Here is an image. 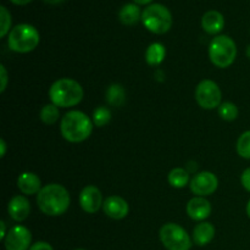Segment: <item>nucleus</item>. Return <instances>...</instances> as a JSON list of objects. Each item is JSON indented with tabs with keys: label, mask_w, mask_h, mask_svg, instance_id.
<instances>
[{
	"label": "nucleus",
	"mask_w": 250,
	"mask_h": 250,
	"mask_svg": "<svg viewBox=\"0 0 250 250\" xmlns=\"http://www.w3.org/2000/svg\"><path fill=\"white\" fill-rule=\"evenodd\" d=\"M70 193L63 186L50 183L37 194V204L46 216H61L70 208Z\"/></svg>",
	"instance_id": "f257e3e1"
},
{
	"label": "nucleus",
	"mask_w": 250,
	"mask_h": 250,
	"mask_svg": "<svg viewBox=\"0 0 250 250\" xmlns=\"http://www.w3.org/2000/svg\"><path fill=\"white\" fill-rule=\"evenodd\" d=\"M60 131L63 138L70 143H81L92 134L93 122L84 112L72 110L61 120Z\"/></svg>",
	"instance_id": "f03ea898"
},
{
	"label": "nucleus",
	"mask_w": 250,
	"mask_h": 250,
	"mask_svg": "<svg viewBox=\"0 0 250 250\" xmlns=\"http://www.w3.org/2000/svg\"><path fill=\"white\" fill-rule=\"evenodd\" d=\"M83 88L72 78H60L51 84L49 98L51 104L58 107H72L80 104L83 99Z\"/></svg>",
	"instance_id": "7ed1b4c3"
},
{
	"label": "nucleus",
	"mask_w": 250,
	"mask_h": 250,
	"mask_svg": "<svg viewBox=\"0 0 250 250\" xmlns=\"http://www.w3.org/2000/svg\"><path fill=\"white\" fill-rule=\"evenodd\" d=\"M41 42L38 29L28 23H20L10 31L7 36V45L10 50L19 54L33 51Z\"/></svg>",
	"instance_id": "20e7f679"
},
{
	"label": "nucleus",
	"mask_w": 250,
	"mask_h": 250,
	"mask_svg": "<svg viewBox=\"0 0 250 250\" xmlns=\"http://www.w3.org/2000/svg\"><path fill=\"white\" fill-rule=\"evenodd\" d=\"M210 61L219 68L229 67L237 58V45L229 36H216L209 45Z\"/></svg>",
	"instance_id": "39448f33"
},
{
	"label": "nucleus",
	"mask_w": 250,
	"mask_h": 250,
	"mask_svg": "<svg viewBox=\"0 0 250 250\" xmlns=\"http://www.w3.org/2000/svg\"><path fill=\"white\" fill-rule=\"evenodd\" d=\"M142 22L149 32L164 34L172 27V15L163 4H150L142 12Z\"/></svg>",
	"instance_id": "423d86ee"
},
{
	"label": "nucleus",
	"mask_w": 250,
	"mask_h": 250,
	"mask_svg": "<svg viewBox=\"0 0 250 250\" xmlns=\"http://www.w3.org/2000/svg\"><path fill=\"white\" fill-rule=\"evenodd\" d=\"M160 241L167 250H190L193 239L182 226L173 222L165 224L159 232Z\"/></svg>",
	"instance_id": "0eeeda50"
},
{
	"label": "nucleus",
	"mask_w": 250,
	"mask_h": 250,
	"mask_svg": "<svg viewBox=\"0 0 250 250\" xmlns=\"http://www.w3.org/2000/svg\"><path fill=\"white\" fill-rule=\"evenodd\" d=\"M195 100L202 109H219L222 104V93L219 84L211 80H203L195 89Z\"/></svg>",
	"instance_id": "6e6552de"
},
{
	"label": "nucleus",
	"mask_w": 250,
	"mask_h": 250,
	"mask_svg": "<svg viewBox=\"0 0 250 250\" xmlns=\"http://www.w3.org/2000/svg\"><path fill=\"white\" fill-rule=\"evenodd\" d=\"M219 187V180L216 175L210 171H203L192 177L189 182V188L195 197H207L216 192Z\"/></svg>",
	"instance_id": "1a4fd4ad"
},
{
	"label": "nucleus",
	"mask_w": 250,
	"mask_h": 250,
	"mask_svg": "<svg viewBox=\"0 0 250 250\" xmlns=\"http://www.w3.org/2000/svg\"><path fill=\"white\" fill-rule=\"evenodd\" d=\"M32 243V233L27 227L16 225L7 231L4 239L6 250H29Z\"/></svg>",
	"instance_id": "9d476101"
},
{
	"label": "nucleus",
	"mask_w": 250,
	"mask_h": 250,
	"mask_svg": "<svg viewBox=\"0 0 250 250\" xmlns=\"http://www.w3.org/2000/svg\"><path fill=\"white\" fill-rule=\"evenodd\" d=\"M103 194L95 186H87L80 193V205L87 214H95L103 207Z\"/></svg>",
	"instance_id": "9b49d317"
},
{
	"label": "nucleus",
	"mask_w": 250,
	"mask_h": 250,
	"mask_svg": "<svg viewBox=\"0 0 250 250\" xmlns=\"http://www.w3.org/2000/svg\"><path fill=\"white\" fill-rule=\"evenodd\" d=\"M103 210L106 216L112 220H122L128 215V203L119 195H110L104 200Z\"/></svg>",
	"instance_id": "f8f14e48"
},
{
	"label": "nucleus",
	"mask_w": 250,
	"mask_h": 250,
	"mask_svg": "<svg viewBox=\"0 0 250 250\" xmlns=\"http://www.w3.org/2000/svg\"><path fill=\"white\" fill-rule=\"evenodd\" d=\"M186 210L190 219L202 222L211 215L212 208L209 200L205 199V197H194L188 202Z\"/></svg>",
	"instance_id": "ddd939ff"
},
{
	"label": "nucleus",
	"mask_w": 250,
	"mask_h": 250,
	"mask_svg": "<svg viewBox=\"0 0 250 250\" xmlns=\"http://www.w3.org/2000/svg\"><path fill=\"white\" fill-rule=\"evenodd\" d=\"M7 212L14 221L22 222L29 216L31 204L24 195H15L7 204Z\"/></svg>",
	"instance_id": "4468645a"
},
{
	"label": "nucleus",
	"mask_w": 250,
	"mask_h": 250,
	"mask_svg": "<svg viewBox=\"0 0 250 250\" xmlns=\"http://www.w3.org/2000/svg\"><path fill=\"white\" fill-rule=\"evenodd\" d=\"M202 27L208 34L220 33L225 27V17L224 15L216 10H210L207 11L202 17Z\"/></svg>",
	"instance_id": "2eb2a0df"
},
{
	"label": "nucleus",
	"mask_w": 250,
	"mask_h": 250,
	"mask_svg": "<svg viewBox=\"0 0 250 250\" xmlns=\"http://www.w3.org/2000/svg\"><path fill=\"white\" fill-rule=\"evenodd\" d=\"M17 187L24 195L38 194L41 192V178L33 172H23L17 177Z\"/></svg>",
	"instance_id": "dca6fc26"
},
{
	"label": "nucleus",
	"mask_w": 250,
	"mask_h": 250,
	"mask_svg": "<svg viewBox=\"0 0 250 250\" xmlns=\"http://www.w3.org/2000/svg\"><path fill=\"white\" fill-rule=\"evenodd\" d=\"M215 233H216V229H215L214 225L210 222L202 221L193 229L192 239L197 246L204 247L211 243L212 239L215 238Z\"/></svg>",
	"instance_id": "f3484780"
},
{
	"label": "nucleus",
	"mask_w": 250,
	"mask_h": 250,
	"mask_svg": "<svg viewBox=\"0 0 250 250\" xmlns=\"http://www.w3.org/2000/svg\"><path fill=\"white\" fill-rule=\"evenodd\" d=\"M119 19L125 26H133L142 20V11L137 4H125L119 12Z\"/></svg>",
	"instance_id": "a211bd4d"
},
{
	"label": "nucleus",
	"mask_w": 250,
	"mask_h": 250,
	"mask_svg": "<svg viewBox=\"0 0 250 250\" xmlns=\"http://www.w3.org/2000/svg\"><path fill=\"white\" fill-rule=\"evenodd\" d=\"M166 49L161 43H153L146 51V61L150 66H158L165 60Z\"/></svg>",
	"instance_id": "6ab92c4d"
},
{
	"label": "nucleus",
	"mask_w": 250,
	"mask_h": 250,
	"mask_svg": "<svg viewBox=\"0 0 250 250\" xmlns=\"http://www.w3.org/2000/svg\"><path fill=\"white\" fill-rule=\"evenodd\" d=\"M167 180L171 187L178 188V189L186 187V186L190 182L189 173H188V171L186 170V168L182 167L172 168V170L168 172Z\"/></svg>",
	"instance_id": "aec40b11"
},
{
	"label": "nucleus",
	"mask_w": 250,
	"mask_h": 250,
	"mask_svg": "<svg viewBox=\"0 0 250 250\" xmlns=\"http://www.w3.org/2000/svg\"><path fill=\"white\" fill-rule=\"evenodd\" d=\"M125 100H126V92H125V88L121 84H114L110 85L106 90V102L109 103L111 106L120 107L124 105Z\"/></svg>",
	"instance_id": "412c9836"
},
{
	"label": "nucleus",
	"mask_w": 250,
	"mask_h": 250,
	"mask_svg": "<svg viewBox=\"0 0 250 250\" xmlns=\"http://www.w3.org/2000/svg\"><path fill=\"white\" fill-rule=\"evenodd\" d=\"M39 117H41L42 122H44L45 125H54L60 117L59 107L54 104L44 105L39 112Z\"/></svg>",
	"instance_id": "4be33fe9"
},
{
	"label": "nucleus",
	"mask_w": 250,
	"mask_h": 250,
	"mask_svg": "<svg viewBox=\"0 0 250 250\" xmlns=\"http://www.w3.org/2000/svg\"><path fill=\"white\" fill-rule=\"evenodd\" d=\"M238 107L233 103L225 102L219 106V116L225 121H234L238 117Z\"/></svg>",
	"instance_id": "5701e85b"
},
{
	"label": "nucleus",
	"mask_w": 250,
	"mask_h": 250,
	"mask_svg": "<svg viewBox=\"0 0 250 250\" xmlns=\"http://www.w3.org/2000/svg\"><path fill=\"white\" fill-rule=\"evenodd\" d=\"M237 153L241 158L250 159V131H246L239 136L237 141Z\"/></svg>",
	"instance_id": "b1692460"
},
{
	"label": "nucleus",
	"mask_w": 250,
	"mask_h": 250,
	"mask_svg": "<svg viewBox=\"0 0 250 250\" xmlns=\"http://www.w3.org/2000/svg\"><path fill=\"white\" fill-rule=\"evenodd\" d=\"M111 120V111L106 106H98L93 111V124L97 127H104Z\"/></svg>",
	"instance_id": "393cba45"
},
{
	"label": "nucleus",
	"mask_w": 250,
	"mask_h": 250,
	"mask_svg": "<svg viewBox=\"0 0 250 250\" xmlns=\"http://www.w3.org/2000/svg\"><path fill=\"white\" fill-rule=\"evenodd\" d=\"M0 20H1V23H0V38H4V37L9 36L12 22L11 14H10L9 10L5 6L0 7Z\"/></svg>",
	"instance_id": "a878e982"
},
{
	"label": "nucleus",
	"mask_w": 250,
	"mask_h": 250,
	"mask_svg": "<svg viewBox=\"0 0 250 250\" xmlns=\"http://www.w3.org/2000/svg\"><path fill=\"white\" fill-rule=\"evenodd\" d=\"M0 80H1V84H0V92L4 93L7 87V82H9V76H7V71L4 65H0Z\"/></svg>",
	"instance_id": "bb28decb"
},
{
	"label": "nucleus",
	"mask_w": 250,
	"mask_h": 250,
	"mask_svg": "<svg viewBox=\"0 0 250 250\" xmlns=\"http://www.w3.org/2000/svg\"><path fill=\"white\" fill-rule=\"evenodd\" d=\"M241 183H242V186H243L244 189L248 190V192L250 193V167L246 168V170L242 172Z\"/></svg>",
	"instance_id": "cd10ccee"
},
{
	"label": "nucleus",
	"mask_w": 250,
	"mask_h": 250,
	"mask_svg": "<svg viewBox=\"0 0 250 250\" xmlns=\"http://www.w3.org/2000/svg\"><path fill=\"white\" fill-rule=\"evenodd\" d=\"M29 250H54L53 247L46 242H37V243L32 244Z\"/></svg>",
	"instance_id": "c85d7f7f"
},
{
	"label": "nucleus",
	"mask_w": 250,
	"mask_h": 250,
	"mask_svg": "<svg viewBox=\"0 0 250 250\" xmlns=\"http://www.w3.org/2000/svg\"><path fill=\"white\" fill-rule=\"evenodd\" d=\"M0 227H1V232H0V239H2V241H4L5 237H6V234H7L6 225H5L4 221L0 222Z\"/></svg>",
	"instance_id": "c756f323"
},
{
	"label": "nucleus",
	"mask_w": 250,
	"mask_h": 250,
	"mask_svg": "<svg viewBox=\"0 0 250 250\" xmlns=\"http://www.w3.org/2000/svg\"><path fill=\"white\" fill-rule=\"evenodd\" d=\"M10 1H11L12 4H15V5H20V6H23V5L29 4L32 0H10Z\"/></svg>",
	"instance_id": "7c9ffc66"
},
{
	"label": "nucleus",
	"mask_w": 250,
	"mask_h": 250,
	"mask_svg": "<svg viewBox=\"0 0 250 250\" xmlns=\"http://www.w3.org/2000/svg\"><path fill=\"white\" fill-rule=\"evenodd\" d=\"M0 148H1V153H0V156H1V158H4L5 154H6V143H5L4 139H1V141H0Z\"/></svg>",
	"instance_id": "2f4dec72"
},
{
	"label": "nucleus",
	"mask_w": 250,
	"mask_h": 250,
	"mask_svg": "<svg viewBox=\"0 0 250 250\" xmlns=\"http://www.w3.org/2000/svg\"><path fill=\"white\" fill-rule=\"evenodd\" d=\"M133 1L137 5H150L154 0H133Z\"/></svg>",
	"instance_id": "473e14b6"
},
{
	"label": "nucleus",
	"mask_w": 250,
	"mask_h": 250,
	"mask_svg": "<svg viewBox=\"0 0 250 250\" xmlns=\"http://www.w3.org/2000/svg\"><path fill=\"white\" fill-rule=\"evenodd\" d=\"M44 1H45L46 4H50V5H58V4H60V2L65 1V0H44Z\"/></svg>",
	"instance_id": "72a5a7b5"
},
{
	"label": "nucleus",
	"mask_w": 250,
	"mask_h": 250,
	"mask_svg": "<svg viewBox=\"0 0 250 250\" xmlns=\"http://www.w3.org/2000/svg\"><path fill=\"white\" fill-rule=\"evenodd\" d=\"M247 215H248V217L250 219V199H249L248 204H247Z\"/></svg>",
	"instance_id": "f704fd0d"
},
{
	"label": "nucleus",
	"mask_w": 250,
	"mask_h": 250,
	"mask_svg": "<svg viewBox=\"0 0 250 250\" xmlns=\"http://www.w3.org/2000/svg\"><path fill=\"white\" fill-rule=\"evenodd\" d=\"M246 53H247V56H248V59H250V44H249L248 46H247V51H246Z\"/></svg>",
	"instance_id": "c9c22d12"
},
{
	"label": "nucleus",
	"mask_w": 250,
	"mask_h": 250,
	"mask_svg": "<svg viewBox=\"0 0 250 250\" xmlns=\"http://www.w3.org/2000/svg\"><path fill=\"white\" fill-rule=\"evenodd\" d=\"M76 250H85V249H76Z\"/></svg>",
	"instance_id": "e433bc0d"
}]
</instances>
